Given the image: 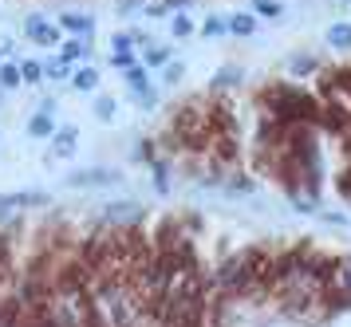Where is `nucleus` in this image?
<instances>
[{"mask_svg":"<svg viewBox=\"0 0 351 327\" xmlns=\"http://www.w3.org/2000/svg\"><path fill=\"white\" fill-rule=\"evenodd\" d=\"M123 87H127V95L134 103H143V110H154L158 91H154V79H150V71H146L143 63H130L127 71H123Z\"/></svg>","mask_w":351,"mask_h":327,"instance_id":"f257e3e1","label":"nucleus"},{"mask_svg":"<svg viewBox=\"0 0 351 327\" xmlns=\"http://www.w3.org/2000/svg\"><path fill=\"white\" fill-rule=\"evenodd\" d=\"M67 189H99V186H123V170H111V166H83V170H71L64 178Z\"/></svg>","mask_w":351,"mask_h":327,"instance_id":"f03ea898","label":"nucleus"},{"mask_svg":"<svg viewBox=\"0 0 351 327\" xmlns=\"http://www.w3.org/2000/svg\"><path fill=\"white\" fill-rule=\"evenodd\" d=\"M51 193L48 189H12V193H0V221H12L16 209H40L48 205Z\"/></svg>","mask_w":351,"mask_h":327,"instance_id":"7ed1b4c3","label":"nucleus"},{"mask_svg":"<svg viewBox=\"0 0 351 327\" xmlns=\"http://www.w3.org/2000/svg\"><path fill=\"white\" fill-rule=\"evenodd\" d=\"M24 36L36 47H60V36L64 32L56 28V20H44L40 12H32V16H24Z\"/></svg>","mask_w":351,"mask_h":327,"instance_id":"20e7f679","label":"nucleus"},{"mask_svg":"<svg viewBox=\"0 0 351 327\" xmlns=\"http://www.w3.org/2000/svg\"><path fill=\"white\" fill-rule=\"evenodd\" d=\"M75 150H80V126H75V123L56 126V134H51V150H48V162H67V158H75Z\"/></svg>","mask_w":351,"mask_h":327,"instance_id":"39448f33","label":"nucleus"},{"mask_svg":"<svg viewBox=\"0 0 351 327\" xmlns=\"http://www.w3.org/2000/svg\"><path fill=\"white\" fill-rule=\"evenodd\" d=\"M56 99H44V103H40V110H36L32 119H28V126H24V130H28V138H51V134H56Z\"/></svg>","mask_w":351,"mask_h":327,"instance_id":"423d86ee","label":"nucleus"},{"mask_svg":"<svg viewBox=\"0 0 351 327\" xmlns=\"http://www.w3.org/2000/svg\"><path fill=\"white\" fill-rule=\"evenodd\" d=\"M138 217H143V205L127 202V197L107 202V205H103V213H99V221H103V225H127V229H130V221H138Z\"/></svg>","mask_w":351,"mask_h":327,"instance_id":"0eeeda50","label":"nucleus"},{"mask_svg":"<svg viewBox=\"0 0 351 327\" xmlns=\"http://www.w3.org/2000/svg\"><path fill=\"white\" fill-rule=\"evenodd\" d=\"M56 28L67 32V36H95V16H87V12H60L56 16Z\"/></svg>","mask_w":351,"mask_h":327,"instance_id":"6e6552de","label":"nucleus"},{"mask_svg":"<svg viewBox=\"0 0 351 327\" xmlns=\"http://www.w3.org/2000/svg\"><path fill=\"white\" fill-rule=\"evenodd\" d=\"M60 60H67L71 67L75 63H87L91 60V40L87 36H67V40H60Z\"/></svg>","mask_w":351,"mask_h":327,"instance_id":"1a4fd4ad","label":"nucleus"},{"mask_svg":"<svg viewBox=\"0 0 351 327\" xmlns=\"http://www.w3.org/2000/svg\"><path fill=\"white\" fill-rule=\"evenodd\" d=\"M99 83H103V75H99L95 63H83V67H75V71H71V91L95 95V91H99Z\"/></svg>","mask_w":351,"mask_h":327,"instance_id":"9d476101","label":"nucleus"},{"mask_svg":"<svg viewBox=\"0 0 351 327\" xmlns=\"http://www.w3.org/2000/svg\"><path fill=\"white\" fill-rule=\"evenodd\" d=\"M170 60H174V47H170V44H154V40H150V44L143 47V60H138V63H143L146 71H162Z\"/></svg>","mask_w":351,"mask_h":327,"instance_id":"9b49d317","label":"nucleus"},{"mask_svg":"<svg viewBox=\"0 0 351 327\" xmlns=\"http://www.w3.org/2000/svg\"><path fill=\"white\" fill-rule=\"evenodd\" d=\"M256 28H261V20L253 12H233L229 16V36H237V40H253Z\"/></svg>","mask_w":351,"mask_h":327,"instance_id":"f8f14e48","label":"nucleus"},{"mask_svg":"<svg viewBox=\"0 0 351 327\" xmlns=\"http://www.w3.org/2000/svg\"><path fill=\"white\" fill-rule=\"evenodd\" d=\"M237 83H241V63H221L213 71V79H209V91H229Z\"/></svg>","mask_w":351,"mask_h":327,"instance_id":"ddd939ff","label":"nucleus"},{"mask_svg":"<svg viewBox=\"0 0 351 327\" xmlns=\"http://www.w3.org/2000/svg\"><path fill=\"white\" fill-rule=\"evenodd\" d=\"M324 44L335 51H351V20H335L332 28L324 32Z\"/></svg>","mask_w":351,"mask_h":327,"instance_id":"4468645a","label":"nucleus"},{"mask_svg":"<svg viewBox=\"0 0 351 327\" xmlns=\"http://www.w3.org/2000/svg\"><path fill=\"white\" fill-rule=\"evenodd\" d=\"M91 114H95L99 123H107V126H111L114 119H119V99H114V95H103V91H95V103H91Z\"/></svg>","mask_w":351,"mask_h":327,"instance_id":"2eb2a0df","label":"nucleus"},{"mask_svg":"<svg viewBox=\"0 0 351 327\" xmlns=\"http://www.w3.org/2000/svg\"><path fill=\"white\" fill-rule=\"evenodd\" d=\"M316 71H319V60H316V56H308V51L288 56V75H316Z\"/></svg>","mask_w":351,"mask_h":327,"instance_id":"dca6fc26","label":"nucleus"},{"mask_svg":"<svg viewBox=\"0 0 351 327\" xmlns=\"http://www.w3.org/2000/svg\"><path fill=\"white\" fill-rule=\"evenodd\" d=\"M71 63L60 60V56H51V60H44V79H51V83H71Z\"/></svg>","mask_w":351,"mask_h":327,"instance_id":"f3484780","label":"nucleus"},{"mask_svg":"<svg viewBox=\"0 0 351 327\" xmlns=\"http://www.w3.org/2000/svg\"><path fill=\"white\" fill-rule=\"evenodd\" d=\"M16 87H24V79H20V63L4 60L0 63V91H16Z\"/></svg>","mask_w":351,"mask_h":327,"instance_id":"a211bd4d","label":"nucleus"},{"mask_svg":"<svg viewBox=\"0 0 351 327\" xmlns=\"http://www.w3.org/2000/svg\"><path fill=\"white\" fill-rule=\"evenodd\" d=\"M249 4H253L256 20H280L285 16V4L280 0H249Z\"/></svg>","mask_w":351,"mask_h":327,"instance_id":"6ab92c4d","label":"nucleus"},{"mask_svg":"<svg viewBox=\"0 0 351 327\" xmlns=\"http://www.w3.org/2000/svg\"><path fill=\"white\" fill-rule=\"evenodd\" d=\"M20 79L28 87H40L44 83V60H20Z\"/></svg>","mask_w":351,"mask_h":327,"instance_id":"aec40b11","label":"nucleus"},{"mask_svg":"<svg viewBox=\"0 0 351 327\" xmlns=\"http://www.w3.org/2000/svg\"><path fill=\"white\" fill-rule=\"evenodd\" d=\"M170 36H174V40H190L193 36V16L190 12H174L170 16Z\"/></svg>","mask_w":351,"mask_h":327,"instance_id":"412c9836","label":"nucleus"},{"mask_svg":"<svg viewBox=\"0 0 351 327\" xmlns=\"http://www.w3.org/2000/svg\"><path fill=\"white\" fill-rule=\"evenodd\" d=\"M186 79V63L182 60H170L166 67H162V87H178Z\"/></svg>","mask_w":351,"mask_h":327,"instance_id":"4be33fe9","label":"nucleus"},{"mask_svg":"<svg viewBox=\"0 0 351 327\" xmlns=\"http://www.w3.org/2000/svg\"><path fill=\"white\" fill-rule=\"evenodd\" d=\"M202 36H206V40H221V36H229V20H225V16H209L206 24H202Z\"/></svg>","mask_w":351,"mask_h":327,"instance_id":"5701e85b","label":"nucleus"},{"mask_svg":"<svg viewBox=\"0 0 351 327\" xmlns=\"http://www.w3.org/2000/svg\"><path fill=\"white\" fill-rule=\"evenodd\" d=\"M150 178H154V189H158V193H170V166H166V162H150Z\"/></svg>","mask_w":351,"mask_h":327,"instance_id":"b1692460","label":"nucleus"},{"mask_svg":"<svg viewBox=\"0 0 351 327\" xmlns=\"http://www.w3.org/2000/svg\"><path fill=\"white\" fill-rule=\"evenodd\" d=\"M146 8V0H114V16H123V20H127V16H138Z\"/></svg>","mask_w":351,"mask_h":327,"instance_id":"393cba45","label":"nucleus"},{"mask_svg":"<svg viewBox=\"0 0 351 327\" xmlns=\"http://www.w3.org/2000/svg\"><path fill=\"white\" fill-rule=\"evenodd\" d=\"M111 67H119V71H127L130 63H138V56H134V51H111Z\"/></svg>","mask_w":351,"mask_h":327,"instance_id":"a878e982","label":"nucleus"},{"mask_svg":"<svg viewBox=\"0 0 351 327\" xmlns=\"http://www.w3.org/2000/svg\"><path fill=\"white\" fill-rule=\"evenodd\" d=\"M111 51H134V40H130V32H114V36H111Z\"/></svg>","mask_w":351,"mask_h":327,"instance_id":"bb28decb","label":"nucleus"},{"mask_svg":"<svg viewBox=\"0 0 351 327\" xmlns=\"http://www.w3.org/2000/svg\"><path fill=\"white\" fill-rule=\"evenodd\" d=\"M316 217L324 221V225H335V229H348L351 225V217H343V213H324V209H319Z\"/></svg>","mask_w":351,"mask_h":327,"instance_id":"cd10ccee","label":"nucleus"},{"mask_svg":"<svg viewBox=\"0 0 351 327\" xmlns=\"http://www.w3.org/2000/svg\"><path fill=\"white\" fill-rule=\"evenodd\" d=\"M12 51H16V40H12V36H0V63L8 60Z\"/></svg>","mask_w":351,"mask_h":327,"instance_id":"c85d7f7f","label":"nucleus"},{"mask_svg":"<svg viewBox=\"0 0 351 327\" xmlns=\"http://www.w3.org/2000/svg\"><path fill=\"white\" fill-rule=\"evenodd\" d=\"M343 4H351V0H343Z\"/></svg>","mask_w":351,"mask_h":327,"instance_id":"c756f323","label":"nucleus"}]
</instances>
